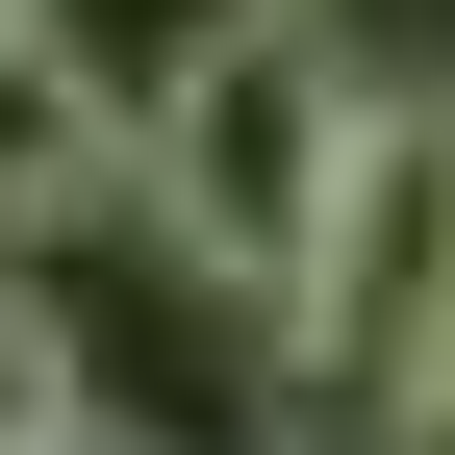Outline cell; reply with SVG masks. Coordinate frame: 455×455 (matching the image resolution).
Returning <instances> with one entry per match:
<instances>
[{
  "mask_svg": "<svg viewBox=\"0 0 455 455\" xmlns=\"http://www.w3.org/2000/svg\"><path fill=\"white\" fill-rule=\"evenodd\" d=\"M51 304V405H76V455H278V304L203 253H152L127 203L51 228V253H0Z\"/></svg>",
  "mask_w": 455,
  "mask_h": 455,
  "instance_id": "1",
  "label": "cell"
},
{
  "mask_svg": "<svg viewBox=\"0 0 455 455\" xmlns=\"http://www.w3.org/2000/svg\"><path fill=\"white\" fill-rule=\"evenodd\" d=\"M355 101H379L355 51H329L304 0H253L228 51H178V76L127 101V228L278 304V253H304V203H329V152H355Z\"/></svg>",
  "mask_w": 455,
  "mask_h": 455,
  "instance_id": "2",
  "label": "cell"
},
{
  "mask_svg": "<svg viewBox=\"0 0 455 455\" xmlns=\"http://www.w3.org/2000/svg\"><path fill=\"white\" fill-rule=\"evenodd\" d=\"M455 355V101H355V152H329L304 253H278V405H405Z\"/></svg>",
  "mask_w": 455,
  "mask_h": 455,
  "instance_id": "3",
  "label": "cell"
},
{
  "mask_svg": "<svg viewBox=\"0 0 455 455\" xmlns=\"http://www.w3.org/2000/svg\"><path fill=\"white\" fill-rule=\"evenodd\" d=\"M127 203V127H101L76 76H51V26L0 0V253H51V228H101Z\"/></svg>",
  "mask_w": 455,
  "mask_h": 455,
  "instance_id": "4",
  "label": "cell"
},
{
  "mask_svg": "<svg viewBox=\"0 0 455 455\" xmlns=\"http://www.w3.org/2000/svg\"><path fill=\"white\" fill-rule=\"evenodd\" d=\"M26 26H51V76H76L101 127H127V101L178 76V51H228V26H253V0H26Z\"/></svg>",
  "mask_w": 455,
  "mask_h": 455,
  "instance_id": "5",
  "label": "cell"
},
{
  "mask_svg": "<svg viewBox=\"0 0 455 455\" xmlns=\"http://www.w3.org/2000/svg\"><path fill=\"white\" fill-rule=\"evenodd\" d=\"M0 455H76V405H51V304L0 278Z\"/></svg>",
  "mask_w": 455,
  "mask_h": 455,
  "instance_id": "6",
  "label": "cell"
},
{
  "mask_svg": "<svg viewBox=\"0 0 455 455\" xmlns=\"http://www.w3.org/2000/svg\"><path fill=\"white\" fill-rule=\"evenodd\" d=\"M379 430H405V455H455V355H430V379H405V405H379Z\"/></svg>",
  "mask_w": 455,
  "mask_h": 455,
  "instance_id": "7",
  "label": "cell"
}]
</instances>
